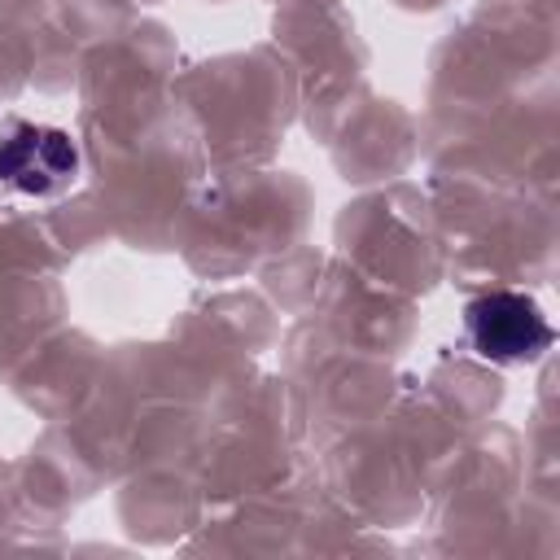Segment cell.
Here are the masks:
<instances>
[{"label": "cell", "mask_w": 560, "mask_h": 560, "mask_svg": "<svg viewBox=\"0 0 560 560\" xmlns=\"http://www.w3.org/2000/svg\"><path fill=\"white\" fill-rule=\"evenodd\" d=\"M83 175V149L66 127L9 118L0 122V197L57 201Z\"/></svg>", "instance_id": "1"}, {"label": "cell", "mask_w": 560, "mask_h": 560, "mask_svg": "<svg viewBox=\"0 0 560 560\" xmlns=\"http://www.w3.org/2000/svg\"><path fill=\"white\" fill-rule=\"evenodd\" d=\"M464 337L486 363H499V368L538 363L556 341L542 306L516 289H494L472 298L464 306Z\"/></svg>", "instance_id": "2"}]
</instances>
